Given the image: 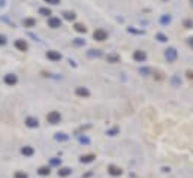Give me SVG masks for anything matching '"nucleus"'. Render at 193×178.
Segmentation results:
<instances>
[{"mask_svg": "<svg viewBox=\"0 0 193 178\" xmlns=\"http://www.w3.org/2000/svg\"><path fill=\"white\" fill-rule=\"evenodd\" d=\"M156 37H157L160 42H166V41H168V37H166V36L163 35V33H157V35H156Z\"/></svg>", "mask_w": 193, "mask_h": 178, "instance_id": "22", "label": "nucleus"}, {"mask_svg": "<svg viewBox=\"0 0 193 178\" xmlns=\"http://www.w3.org/2000/svg\"><path fill=\"white\" fill-rule=\"evenodd\" d=\"M108 172H109L112 177H120V175L123 174V171H121V168L115 166V165H111V166L108 168Z\"/></svg>", "mask_w": 193, "mask_h": 178, "instance_id": "8", "label": "nucleus"}, {"mask_svg": "<svg viewBox=\"0 0 193 178\" xmlns=\"http://www.w3.org/2000/svg\"><path fill=\"white\" fill-rule=\"evenodd\" d=\"M75 45H84V41H81V39H75Z\"/></svg>", "mask_w": 193, "mask_h": 178, "instance_id": "33", "label": "nucleus"}, {"mask_svg": "<svg viewBox=\"0 0 193 178\" xmlns=\"http://www.w3.org/2000/svg\"><path fill=\"white\" fill-rule=\"evenodd\" d=\"M96 159V156L94 154H85V156H81V162L82 163H90Z\"/></svg>", "mask_w": 193, "mask_h": 178, "instance_id": "14", "label": "nucleus"}, {"mask_svg": "<svg viewBox=\"0 0 193 178\" xmlns=\"http://www.w3.org/2000/svg\"><path fill=\"white\" fill-rule=\"evenodd\" d=\"M15 178H27L25 172H15Z\"/></svg>", "mask_w": 193, "mask_h": 178, "instance_id": "26", "label": "nucleus"}, {"mask_svg": "<svg viewBox=\"0 0 193 178\" xmlns=\"http://www.w3.org/2000/svg\"><path fill=\"white\" fill-rule=\"evenodd\" d=\"M75 93H76V96H79V97H88V96H90V91L85 88V87H76Z\"/></svg>", "mask_w": 193, "mask_h": 178, "instance_id": "10", "label": "nucleus"}, {"mask_svg": "<svg viewBox=\"0 0 193 178\" xmlns=\"http://www.w3.org/2000/svg\"><path fill=\"white\" fill-rule=\"evenodd\" d=\"M150 72H151V69H148V68H141V69H139V74H142L144 76H147Z\"/></svg>", "mask_w": 193, "mask_h": 178, "instance_id": "23", "label": "nucleus"}, {"mask_svg": "<svg viewBox=\"0 0 193 178\" xmlns=\"http://www.w3.org/2000/svg\"><path fill=\"white\" fill-rule=\"evenodd\" d=\"M41 175H48L50 174V168L48 166H42V168H39V171H38Z\"/></svg>", "mask_w": 193, "mask_h": 178, "instance_id": "20", "label": "nucleus"}, {"mask_svg": "<svg viewBox=\"0 0 193 178\" xmlns=\"http://www.w3.org/2000/svg\"><path fill=\"white\" fill-rule=\"evenodd\" d=\"M79 139H81V142H85V144H88V139H87V138H79Z\"/></svg>", "mask_w": 193, "mask_h": 178, "instance_id": "36", "label": "nucleus"}, {"mask_svg": "<svg viewBox=\"0 0 193 178\" xmlns=\"http://www.w3.org/2000/svg\"><path fill=\"white\" fill-rule=\"evenodd\" d=\"M15 48L19 50V51H23V52H25L29 50V45H27L25 41H23V39H18V41H15Z\"/></svg>", "mask_w": 193, "mask_h": 178, "instance_id": "7", "label": "nucleus"}, {"mask_svg": "<svg viewBox=\"0 0 193 178\" xmlns=\"http://www.w3.org/2000/svg\"><path fill=\"white\" fill-rule=\"evenodd\" d=\"M17 82H18L17 75H14V74H8V75H5V84H8V85H15Z\"/></svg>", "mask_w": 193, "mask_h": 178, "instance_id": "6", "label": "nucleus"}, {"mask_svg": "<svg viewBox=\"0 0 193 178\" xmlns=\"http://www.w3.org/2000/svg\"><path fill=\"white\" fill-rule=\"evenodd\" d=\"M51 163H52V165H58V163H60V160H57V159H52V160H51Z\"/></svg>", "mask_w": 193, "mask_h": 178, "instance_id": "35", "label": "nucleus"}, {"mask_svg": "<svg viewBox=\"0 0 193 178\" xmlns=\"http://www.w3.org/2000/svg\"><path fill=\"white\" fill-rule=\"evenodd\" d=\"M154 78H157V80H163V72L162 70H156L154 72Z\"/></svg>", "mask_w": 193, "mask_h": 178, "instance_id": "24", "label": "nucleus"}, {"mask_svg": "<svg viewBox=\"0 0 193 178\" xmlns=\"http://www.w3.org/2000/svg\"><path fill=\"white\" fill-rule=\"evenodd\" d=\"M46 120H48V123H51V124H57V123H60V120H62V115H60V112H57V111H51V112L46 115Z\"/></svg>", "mask_w": 193, "mask_h": 178, "instance_id": "2", "label": "nucleus"}, {"mask_svg": "<svg viewBox=\"0 0 193 178\" xmlns=\"http://www.w3.org/2000/svg\"><path fill=\"white\" fill-rule=\"evenodd\" d=\"M74 27H75V30H76L78 33H85V31H87V27H85L84 24H81V23H76Z\"/></svg>", "mask_w": 193, "mask_h": 178, "instance_id": "17", "label": "nucleus"}, {"mask_svg": "<svg viewBox=\"0 0 193 178\" xmlns=\"http://www.w3.org/2000/svg\"><path fill=\"white\" fill-rule=\"evenodd\" d=\"M45 2H46V3H51V5H58L62 0H45Z\"/></svg>", "mask_w": 193, "mask_h": 178, "instance_id": "29", "label": "nucleus"}, {"mask_svg": "<svg viewBox=\"0 0 193 178\" xmlns=\"http://www.w3.org/2000/svg\"><path fill=\"white\" fill-rule=\"evenodd\" d=\"M145 58H147V54H145L144 51L138 50V51L133 52V60H136V62H144Z\"/></svg>", "mask_w": 193, "mask_h": 178, "instance_id": "9", "label": "nucleus"}, {"mask_svg": "<svg viewBox=\"0 0 193 178\" xmlns=\"http://www.w3.org/2000/svg\"><path fill=\"white\" fill-rule=\"evenodd\" d=\"M35 25H36V19H33V18L24 19V27H35Z\"/></svg>", "mask_w": 193, "mask_h": 178, "instance_id": "15", "label": "nucleus"}, {"mask_svg": "<svg viewBox=\"0 0 193 178\" xmlns=\"http://www.w3.org/2000/svg\"><path fill=\"white\" fill-rule=\"evenodd\" d=\"M115 133H118V129H117V127H114V129L108 130V135H111V136H114Z\"/></svg>", "mask_w": 193, "mask_h": 178, "instance_id": "27", "label": "nucleus"}, {"mask_svg": "<svg viewBox=\"0 0 193 178\" xmlns=\"http://www.w3.org/2000/svg\"><path fill=\"white\" fill-rule=\"evenodd\" d=\"M21 153H23L24 156H31V154H33V148H31V147H24V148L21 150Z\"/></svg>", "mask_w": 193, "mask_h": 178, "instance_id": "19", "label": "nucleus"}, {"mask_svg": "<svg viewBox=\"0 0 193 178\" xmlns=\"http://www.w3.org/2000/svg\"><path fill=\"white\" fill-rule=\"evenodd\" d=\"M165 58L168 60V63H174L177 58H178V52L175 48H168L165 51Z\"/></svg>", "mask_w": 193, "mask_h": 178, "instance_id": "1", "label": "nucleus"}, {"mask_svg": "<svg viewBox=\"0 0 193 178\" xmlns=\"http://www.w3.org/2000/svg\"><path fill=\"white\" fill-rule=\"evenodd\" d=\"M172 84H174V85H180V84H181V81H180L177 76H174V80H172Z\"/></svg>", "mask_w": 193, "mask_h": 178, "instance_id": "30", "label": "nucleus"}, {"mask_svg": "<svg viewBox=\"0 0 193 178\" xmlns=\"http://www.w3.org/2000/svg\"><path fill=\"white\" fill-rule=\"evenodd\" d=\"M93 37L99 42H103L105 39H108V33H106L103 29H96L94 33H93Z\"/></svg>", "mask_w": 193, "mask_h": 178, "instance_id": "3", "label": "nucleus"}, {"mask_svg": "<svg viewBox=\"0 0 193 178\" xmlns=\"http://www.w3.org/2000/svg\"><path fill=\"white\" fill-rule=\"evenodd\" d=\"M186 75H187L189 80H193V70H187V72H186Z\"/></svg>", "mask_w": 193, "mask_h": 178, "instance_id": "31", "label": "nucleus"}, {"mask_svg": "<svg viewBox=\"0 0 193 178\" xmlns=\"http://www.w3.org/2000/svg\"><path fill=\"white\" fill-rule=\"evenodd\" d=\"M184 25H186V27H192L193 23H192V21H184Z\"/></svg>", "mask_w": 193, "mask_h": 178, "instance_id": "34", "label": "nucleus"}, {"mask_svg": "<svg viewBox=\"0 0 193 178\" xmlns=\"http://www.w3.org/2000/svg\"><path fill=\"white\" fill-rule=\"evenodd\" d=\"M56 139H58V141H66V139H68V136H66L64 133H57Z\"/></svg>", "mask_w": 193, "mask_h": 178, "instance_id": "25", "label": "nucleus"}, {"mask_svg": "<svg viewBox=\"0 0 193 178\" xmlns=\"http://www.w3.org/2000/svg\"><path fill=\"white\" fill-rule=\"evenodd\" d=\"M88 57H102V51H99V50H88Z\"/></svg>", "mask_w": 193, "mask_h": 178, "instance_id": "16", "label": "nucleus"}, {"mask_svg": "<svg viewBox=\"0 0 193 178\" xmlns=\"http://www.w3.org/2000/svg\"><path fill=\"white\" fill-rule=\"evenodd\" d=\"M189 45L193 48V37H189Z\"/></svg>", "mask_w": 193, "mask_h": 178, "instance_id": "37", "label": "nucleus"}, {"mask_svg": "<svg viewBox=\"0 0 193 178\" xmlns=\"http://www.w3.org/2000/svg\"><path fill=\"white\" fill-rule=\"evenodd\" d=\"M106 62H108V63H118L120 62V56L115 54V52L108 54V56H106Z\"/></svg>", "mask_w": 193, "mask_h": 178, "instance_id": "11", "label": "nucleus"}, {"mask_svg": "<svg viewBox=\"0 0 193 178\" xmlns=\"http://www.w3.org/2000/svg\"><path fill=\"white\" fill-rule=\"evenodd\" d=\"M171 21V17H162V23H169Z\"/></svg>", "mask_w": 193, "mask_h": 178, "instance_id": "32", "label": "nucleus"}, {"mask_svg": "<svg viewBox=\"0 0 193 178\" xmlns=\"http://www.w3.org/2000/svg\"><path fill=\"white\" fill-rule=\"evenodd\" d=\"M63 17H64V19H68V21H74V19L76 18L75 12H72V11H64L63 12Z\"/></svg>", "mask_w": 193, "mask_h": 178, "instance_id": "12", "label": "nucleus"}, {"mask_svg": "<svg viewBox=\"0 0 193 178\" xmlns=\"http://www.w3.org/2000/svg\"><path fill=\"white\" fill-rule=\"evenodd\" d=\"M58 175L60 177H68V175H70V169L69 168H62L58 171Z\"/></svg>", "mask_w": 193, "mask_h": 178, "instance_id": "18", "label": "nucleus"}, {"mask_svg": "<svg viewBox=\"0 0 193 178\" xmlns=\"http://www.w3.org/2000/svg\"><path fill=\"white\" fill-rule=\"evenodd\" d=\"M48 25L51 29H58V27H62V21H60V18H57V17H50L48 18Z\"/></svg>", "mask_w": 193, "mask_h": 178, "instance_id": "4", "label": "nucleus"}, {"mask_svg": "<svg viewBox=\"0 0 193 178\" xmlns=\"http://www.w3.org/2000/svg\"><path fill=\"white\" fill-rule=\"evenodd\" d=\"M46 58H50L52 62H58V60H62V54L51 50V51H46Z\"/></svg>", "mask_w": 193, "mask_h": 178, "instance_id": "5", "label": "nucleus"}, {"mask_svg": "<svg viewBox=\"0 0 193 178\" xmlns=\"http://www.w3.org/2000/svg\"><path fill=\"white\" fill-rule=\"evenodd\" d=\"M25 124H27L29 127H38L39 126V121L36 120V118H33V117H29L27 120H25Z\"/></svg>", "mask_w": 193, "mask_h": 178, "instance_id": "13", "label": "nucleus"}, {"mask_svg": "<svg viewBox=\"0 0 193 178\" xmlns=\"http://www.w3.org/2000/svg\"><path fill=\"white\" fill-rule=\"evenodd\" d=\"M0 45H6V36H3V35H0Z\"/></svg>", "mask_w": 193, "mask_h": 178, "instance_id": "28", "label": "nucleus"}, {"mask_svg": "<svg viewBox=\"0 0 193 178\" xmlns=\"http://www.w3.org/2000/svg\"><path fill=\"white\" fill-rule=\"evenodd\" d=\"M39 14L48 17V15H51V9H48V8H41V9H39Z\"/></svg>", "mask_w": 193, "mask_h": 178, "instance_id": "21", "label": "nucleus"}, {"mask_svg": "<svg viewBox=\"0 0 193 178\" xmlns=\"http://www.w3.org/2000/svg\"><path fill=\"white\" fill-rule=\"evenodd\" d=\"M190 6H192V8H193V0H190Z\"/></svg>", "mask_w": 193, "mask_h": 178, "instance_id": "38", "label": "nucleus"}]
</instances>
